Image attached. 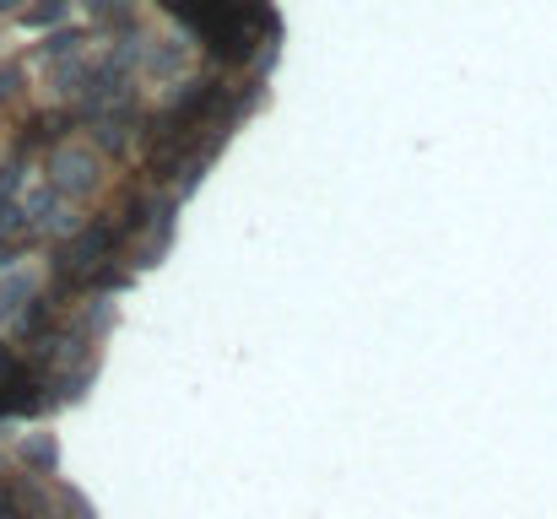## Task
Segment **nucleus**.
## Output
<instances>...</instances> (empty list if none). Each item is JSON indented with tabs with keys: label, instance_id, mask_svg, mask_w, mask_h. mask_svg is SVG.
<instances>
[{
	"label": "nucleus",
	"instance_id": "7ed1b4c3",
	"mask_svg": "<svg viewBox=\"0 0 557 519\" xmlns=\"http://www.w3.org/2000/svg\"><path fill=\"white\" fill-rule=\"evenodd\" d=\"M65 6H71V0H38V6L28 11V22H33V28H44V22L65 17Z\"/></svg>",
	"mask_w": 557,
	"mask_h": 519
},
{
	"label": "nucleus",
	"instance_id": "f03ea898",
	"mask_svg": "<svg viewBox=\"0 0 557 519\" xmlns=\"http://www.w3.org/2000/svg\"><path fill=\"white\" fill-rule=\"evenodd\" d=\"M92 11H98V17H114L119 28H130V17H136V11H130V0H87Z\"/></svg>",
	"mask_w": 557,
	"mask_h": 519
},
{
	"label": "nucleus",
	"instance_id": "20e7f679",
	"mask_svg": "<svg viewBox=\"0 0 557 519\" xmlns=\"http://www.w3.org/2000/svg\"><path fill=\"white\" fill-rule=\"evenodd\" d=\"M0 6H11V0H0Z\"/></svg>",
	"mask_w": 557,
	"mask_h": 519
},
{
	"label": "nucleus",
	"instance_id": "f257e3e1",
	"mask_svg": "<svg viewBox=\"0 0 557 519\" xmlns=\"http://www.w3.org/2000/svg\"><path fill=\"white\" fill-rule=\"evenodd\" d=\"M55 184L60 190H92V184H98V173H92V157L87 152H60L55 157Z\"/></svg>",
	"mask_w": 557,
	"mask_h": 519
}]
</instances>
